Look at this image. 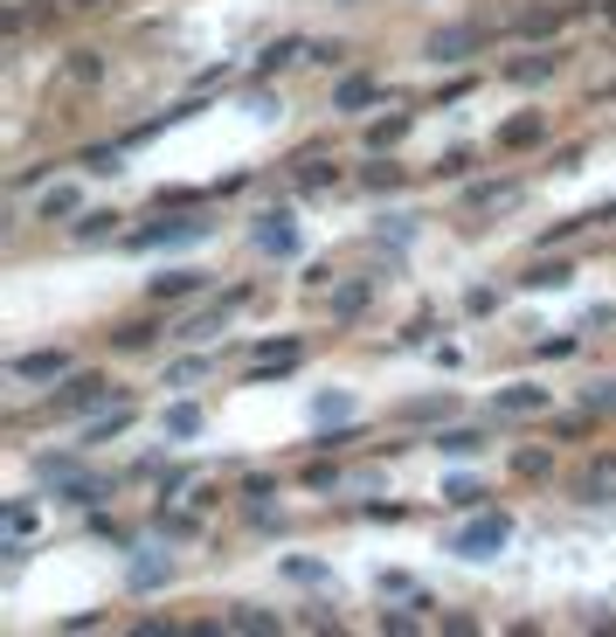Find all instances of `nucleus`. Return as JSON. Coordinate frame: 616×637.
<instances>
[{
	"label": "nucleus",
	"instance_id": "obj_1",
	"mask_svg": "<svg viewBox=\"0 0 616 637\" xmlns=\"http://www.w3.org/2000/svg\"><path fill=\"white\" fill-rule=\"evenodd\" d=\"M201 236H209V222H201V215H166L160 209V222H146V229H133V236H125V242H133V250H180V242H201Z\"/></svg>",
	"mask_w": 616,
	"mask_h": 637
},
{
	"label": "nucleus",
	"instance_id": "obj_14",
	"mask_svg": "<svg viewBox=\"0 0 616 637\" xmlns=\"http://www.w3.org/2000/svg\"><path fill=\"white\" fill-rule=\"evenodd\" d=\"M201 285H209V271H160L153 285H146V298H153V305H174V298H194Z\"/></svg>",
	"mask_w": 616,
	"mask_h": 637
},
{
	"label": "nucleus",
	"instance_id": "obj_39",
	"mask_svg": "<svg viewBox=\"0 0 616 637\" xmlns=\"http://www.w3.org/2000/svg\"><path fill=\"white\" fill-rule=\"evenodd\" d=\"M28 534H35V505L14 499V505H8V540H28Z\"/></svg>",
	"mask_w": 616,
	"mask_h": 637
},
{
	"label": "nucleus",
	"instance_id": "obj_45",
	"mask_svg": "<svg viewBox=\"0 0 616 637\" xmlns=\"http://www.w3.org/2000/svg\"><path fill=\"white\" fill-rule=\"evenodd\" d=\"M575 347H582V340H575V333H554V340H540V361H568Z\"/></svg>",
	"mask_w": 616,
	"mask_h": 637
},
{
	"label": "nucleus",
	"instance_id": "obj_43",
	"mask_svg": "<svg viewBox=\"0 0 616 637\" xmlns=\"http://www.w3.org/2000/svg\"><path fill=\"white\" fill-rule=\"evenodd\" d=\"M160 534L188 540V534H201V520H194V513H166V505H160Z\"/></svg>",
	"mask_w": 616,
	"mask_h": 637
},
{
	"label": "nucleus",
	"instance_id": "obj_9",
	"mask_svg": "<svg viewBox=\"0 0 616 637\" xmlns=\"http://www.w3.org/2000/svg\"><path fill=\"white\" fill-rule=\"evenodd\" d=\"M554 396L540 382H506V388H492V416H540Z\"/></svg>",
	"mask_w": 616,
	"mask_h": 637
},
{
	"label": "nucleus",
	"instance_id": "obj_28",
	"mask_svg": "<svg viewBox=\"0 0 616 637\" xmlns=\"http://www.w3.org/2000/svg\"><path fill=\"white\" fill-rule=\"evenodd\" d=\"M298 187H305V195H326V187H340V166L332 160H298Z\"/></svg>",
	"mask_w": 616,
	"mask_h": 637
},
{
	"label": "nucleus",
	"instance_id": "obj_25",
	"mask_svg": "<svg viewBox=\"0 0 616 637\" xmlns=\"http://www.w3.org/2000/svg\"><path fill=\"white\" fill-rule=\"evenodd\" d=\"M519 285H527V291H568L575 264H562V257H554V264H533V271H519Z\"/></svg>",
	"mask_w": 616,
	"mask_h": 637
},
{
	"label": "nucleus",
	"instance_id": "obj_13",
	"mask_svg": "<svg viewBox=\"0 0 616 637\" xmlns=\"http://www.w3.org/2000/svg\"><path fill=\"white\" fill-rule=\"evenodd\" d=\"M367 305H375V277H347V285H332V318H340V326H353Z\"/></svg>",
	"mask_w": 616,
	"mask_h": 637
},
{
	"label": "nucleus",
	"instance_id": "obj_26",
	"mask_svg": "<svg viewBox=\"0 0 616 637\" xmlns=\"http://www.w3.org/2000/svg\"><path fill=\"white\" fill-rule=\"evenodd\" d=\"M408 125H416V111H395V118H375V125H367V146H375V153H388V146H402V139H408Z\"/></svg>",
	"mask_w": 616,
	"mask_h": 637
},
{
	"label": "nucleus",
	"instance_id": "obj_20",
	"mask_svg": "<svg viewBox=\"0 0 616 637\" xmlns=\"http://www.w3.org/2000/svg\"><path fill=\"white\" fill-rule=\"evenodd\" d=\"M35 215H42V222H77V215H84V195H77L70 180H55L49 195H42V209H35Z\"/></svg>",
	"mask_w": 616,
	"mask_h": 637
},
{
	"label": "nucleus",
	"instance_id": "obj_33",
	"mask_svg": "<svg viewBox=\"0 0 616 637\" xmlns=\"http://www.w3.org/2000/svg\"><path fill=\"white\" fill-rule=\"evenodd\" d=\"M77 166H84V174H125V146H90Z\"/></svg>",
	"mask_w": 616,
	"mask_h": 637
},
{
	"label": "nucleus",
	"instance_id": "obj_44",
	"mask_svg": "<svg viewBox=\"0 0 616 637\" xmlns=\"http://www.w3.org/2000/svg\"><path fill=\"white\" fill-rule=\"evenodd\" d=\"M285 575H291V583H305V589H312V583H326V569H319V561H305V554H291V561H285Z\"/></svg>",
	"mask_w": 616,
	"mask_h": 637
},
{
	"label": "nucleus",
	"instance_id": "obj_2",
	"mask_svg": "<svg viewBox=\"0 0 616 637\" xmlns=\"http://www.w3.org/2000/svg\"><path fill=\"white\" fill-rule=\"evenodd\" d=\"M506 540H513V520H506V513H478L472 527L451 534V554H464V561H492Z\"/></svg>",
	"mask_w": 616,
	"mask_h": 637
},
{
	"label": "nucleus",
	"instance_id": "obj_5",
	"mask_svg": "<svg viewBox=\"0 0 616 637\" xmlns=\"http://www.w3.org/2000/svg\"><path fill=\"white\" fill-rule=\"evenodd\" d=\"M111 402V382H104V374H70V382L63 388H55V396H49V409H55V416H84V409H104Z\"/></svg>",
	"mask_w": 616,
	"mask_h": 637
},
{
	"label": "nucleus",
	"instance_id": "obj_23",
	"mask_svg": "<svg viewBox=\"0 0 616 637\" xmlns=\"http://www.w3.org/2000/svg\"><path fill=\"white\" fill-rule=\"evenodd\" d=\"M291 63H305V42H298V35H285V42H271L264 55H256V70H250V77H277V70H291Z\"/></svg>",
	"mask_w": 616,
	"mask_h": 637
},
{
	"label": "nucleus",
	"instance_id": "obj_37",
	"mask_svg": "<svg viewBox=\"0 0 616 637\" xmlns=\"http://www.w3.org/2000/svg\"><path fill=\"white\" fill-rule=\"evenodd\" d=\"M513 28H519V35H554V28H562V14H554V8H527Z\"/></svg>",
	"mask_w": 616,
	"mask_h": 637
},
{
	"label": "nucleus",
	"instance_id": "obj_32",
	"mask_svg": "<svg viewBox=\"0 0 616 637\" xmlns=\"http://www.w3.org/2000/svg\"><path fill=\"white\" fill-rule=\"evenodd\" d=\"M575 492H582V505H609L616 499V478H609V464H595V472L575 485Z\"/></svg>",
	"mask_w": 616,
	"mask_h": 637
},
{
	"label": "nucleus",
	"instance_id": "obj_41",
	"mask_svg": "<svg viewBox=\"0 0 616 637\" xmlns=\"http://www.w3.org/2000/svg\"><path fill=\"white\" fill-rule=\"evenodd\" d=\"M437 174L443 180H464V174H472V146H451V153L437 160Z\"/></svg>",
	"mask_w": 616,
	"mask_h": 637
},
{
	"label": "nucleus",
	"instance_id": "obj_12",
	"mask_svg": "<svg viewBox=\"0 0 616 637\" xmlns=\"http://www.w3.org/2000/svg\"><path fill=\"white\" fill-rule=\"evenodd\" d=\"M540 139H548V118H540V111H519V118L499 125V153H527Z\"/></svg>",
	"mask_w": 616,
	"mask_h": 637
},
{
	"label": "nucleus",
	"instance_id": "obj_19",
	"mask_svg": "<svg viewBox=\"0 0 616 637\" xmlns=\"http://www.w3.org/2000/svg\"><path fill=\"white\" fill-rule=\"evenodd\" d=\"M519 201V180H472L464 187V209H513Z\"/></svg>",
	"mask_w": 616,
	"mask_h": 637
},
{
	"label": "nucleus",
	"instance_id": "obj_40",
	"mask_svg": "<svg viewBox=\"0 0 616 637\" xmlns=\"http://www.w3.org/2000/svg\"><path fill=\"white\" fill-rule=\"evenodd\" d=\"M582 402H589V416H603V409L616 416V382H589V388H582Z\"/></svg>",
	"mask_w": 616,
	"mask_h": 637
},
{
	"label": "nucleus",
	"instance_id": "obj_22",
	"mask_svg": "<svg viewBox=\"0 0 616 637\" xmlns=\"http://www.w3.org/2000/svg\"><path fill=\"white\" fill-rule=\"evenodd\" d=\"M118 209H84L77 222H70V236H77V242H104V236H118Z\"/></svg>",
	"mask_w": 616,
	"mask_h": 637
},
{
	"label": "nucleus",
	"instance_id": "obj_48",
	"mask_svg": "<svg viewBox=\"0 0 616 637\" xmlns=\"http://www.w3.org/2000/svg\"><path fill=\"white\" fill-rule=\"evenodd\" d=\"M340 55H347L340 42H305V63H340Z\"/></svg>",
	"mask_w": 616,
	"mask_h": 637
},
{
	"label": "nucleus",
	"instance_id": "obj_49",
	"mask_svg": "<svg viewBox=\"0 0 616 637\" xmlns=\"http://www.w3.org/2000/svg\"><path fill=\"white\" fill-rule=\"evenodd\" d=\"M381 630H395V637H408V630H416V616H408V610H381Z\"/></svg>",
	"mask_w": 616,
	"mask_h": 637
},
{
	"label": "nucleus",
	"instance_id": "obj_11",
	"mask_svg": "<svg viewBox=\"0 0 616 637\" xmlns=\"http://www.w3.org/2000/svg\"><path fill=\"white\" fill-rule=\"evenodd\" d=\"M485 444H492V437H485L478 423H443L437 437H429V451H437V458H478Z\"/></svg>",
	"mask_w": 616,
	"mask_h": 637
},
{
	"label": "nucleus",
	"instance_id": "obj_34",
	"mask_svg": "<svg viewBox=\"0 0 616 637\" xmlns=\"http://www.w3.org/2000/svg\"><path fill=\"white\" fill-rule=\"evenodd\" d=\"M451 396H416V402H402V423H429V416H451Z\"/></svg>",
	"mask_w": 616,
	"mask_h": 637
},
{
	"label": "nucleus",
	"instance_id": "obj_51",
	"mask_svg": "<svg viewBox=\"0 0 616 637\" xmlns=\"http://www.w3.org/2000/svg\"><path fill=\"white\" fill-rule=\"evenodd\" d=\"M595 22H609V28H616V0H595Z\"/></svg>",
	"mask_w": 616,
	"mask_h": 637
},
{
	"label": "nucleus",
	"instance_id": "obj_21",
	"mask_svg": "<svg viewBox=\"0 0 616 637\" xmlns=\"http://www.w3.org/2000/svg\"><path fill=\"white\" fill-rule=\"evenodd\" d=\"M375 98H381L375 77H340V84H332V111H367Z\"/></svg>",
	"mask_w": 616,
	"mask_h": 637
},
{
	"label": "nucleus",
	"instance_id": "obj_15",
	"mask_svg": "<svg viewBox=\"0 0 616 637\" xmlns=\"http://www.w3.org/2000/svg\"><path fill=\"white\" fill-rule=\"evenodd\" d=\"M104 492H111V478H98V472H77V478H63V485H55V499H63V505H77V513L104 505Z\"/></svg>",
	"mask_w": 616,
	"mask_h": 637
},
{
	"label": "nucleus",
	"instance_id": "obj_50",
	"mask_svg": "<svg viewBox=\"0 0 616 637\" xmlns=\"http://www.w3.org/2000/svg\"><path fill=\"white\" fill-rule=\"evenodd\" d=\"M305 485H312V492H326V485H340V472H332V464H312Z\"/></svg>",
	"mask_w": 616,
	"mask_h": 637
},
{
	"label": "nucleus",
	"instance_id": "obj_35",
	"mask_svg": "<svg viewBox=\"0 0 616 637\" xmlns=\"http://www.w3.org/2000/svg\"><path fill=\"white\" fill-rule=\"evenodd\" d=\"M209 367H215L209 353H188V361H174V367H166V388H188V382H201Z\"/></svg>",
	"mask_w": 616,
	"mask_h": 637
},
{
	"label": "nucleus",
	"instance_id": "obj_8",
	"mask_svg": "<svg viewBox=\"0 0 616 637\" xmlns=\"http://www.w3.org/2000/svg\"><path fill=\"white\" fill-rule=\"evenodd\" d=\"M250 236H256V250H264V257H298V222L285 209H264Z\"/></svg>",
	"mask_w": 616,
	"mask_h": 637
},
{
	"label": "nucleus",
	"instance_id": "obj_30",
	"mask_svg": "<svg viewBox=\"0 0 616 637\" xmlns=\"http://www.w3.org/2000/svg\"><path fill=\"white\" fill-rule=\"evenodd\" d=\"M554 472V451L548 444H527V451H513V478H548Z\"/></svg>",
	"mask_w": 616,
	"mask_h": 637
},
{
	"label": "nucleus",
	"instance_id": "obj_24",
	"mask_svg": "<svg viewBox=\"0 0 616 637\" xmlns=\"http://www.w3.org/2000/svg\"><path fill=\"white\" fill-rule=\"evenodd\" d=\"M133 429V402H118V409H104V416H90L84 423V444H111V437H125Z\"/></svg>",
	"mask_w": 616,
	"mask_h": 637
},
{
	"label": "nucleus",
	"instance_id": "obj_27",
	"mask_svg": "<svg viewBox=\"0 0 616 637\" xmlns=\"http://www.w3.org/2000/svg\"><path fill=\"white\" fill-rule=\"evenodd\" d=\"M153 340H160L153 318H125V326H111V347H125V353H139V347H153Z\"/></svg>",
	"mask_w": 616,
	"mask_h": 637
},
{
	"label": "nucleus",
	"instance_id": "obj_29",
	"mask_svg": "<svg viewBox=\"0 0 616 637\" xmlns=\"http://www.w3.org/2000/svg\"><path fill=\"white\" fill-rule=\"evenodd\" d=\"M84 464H77V451H42L35 458V478H49V485H63V478H77Z\"/></svg>",
	"mask_w": 616,
	"mask_h": 637
},
{
	"label": "nucleus",
	"instance_id": "obj_18",
	"mask_svg": "<svg viewBox=\"0 0 616 637\" xmlns=\"http://www.w3.org/2000/svg\"><path fill=\"white\" fill-rule=\"evenodd\" d=\"M229 630H250V637H271V630H285V616L277 610H264V603H236L229 616H222Z\"/></svg>",
	"mask_w": 616,
	"mask_h": 637
},
{
	"label": "nucleus",
	"instance_id": "obj_10",
	"mask_svg": "<svg viewBox=\"0 0 616 637\" xmlns=\"http://www.w3.org/2000/svg\"><path fill=\"white\" fill-rule=\"evenodd\" d=\"M298 361H305V340H264L250 361V382H271V374H291Z\"/></svg>",
	"mask_w": 616,
	"mask_h": 637
},
{
	"label": "nucleus",
	"instance_id": "obj_36",
	"mask_svg": "<svg viewBox=\"0 0 616 637\" xmlns=\"http://www.w3.org/2000/svg\"><path fill=\"white\" fill-rule=\"evenodd\" d=\"M443 499H451L457 513H472V505L485 499V485H478V478H443Z\"/></svg>",
	"mask_w": 616,
	"mask_h": 637
},
{
	"label": "nucleus",
	"instance_id": "obj_4",
	"mask_svg": "<svg viewBox=\"0 0 616 637\" xmlns=\"http://www.w3.org/2000/svg\"><path fill=\"white\" fill-rule=\"evenodd\" d=\"M8 374L14 382H70V374H77V353L70 347H35V353H14Z\"/></svg>",
	"mask_w": 616,
	"mask_h": 637
},
{
	"label": "nucleus",
	"instance_id": "obj_46",
	"mask_svg": "<svg viewBox=\"0 0 616 637\" xmlns=\"http://www.w3.org/2000/svg\"><path fill=\"white\" fill-rule=\"evenodd\" d=\"M381 596H408V603H416V596H423V589H416V583H408V575H388V569H381Z\"/></svg>",
	"mask_w": 616,
	"mask_h": 637
},
{
	"label": "nucleus",
	"instance_id": "obj_52",
	"mask_svg": "<svg viewBox=\"0 0 616 637\" xmlns=\"http://www.w3.org/2000/svg\"><path fill=\"white\" fill-rule=\"evenodd\" d=\"M77 8H104V0H77Z\"/></svg>",
	"mask_w": 616,
	"mask_h": 637
},
{
	"label": "nucleus",
	"instance_id": "obj_7",
	"mask_svg": "<svg viewBox=\"0 0 616 637\" xmlns=\"http://www.w3.org/2000/svg\"><path fill=\"white\" fill-rule=\"evenodd\" d=\"M174 583V554H160V548H133V569H125V589L133 596H153Z\"/></svg>",
	"mask_w": 616,
	"mask_h": 637
},
{
	"label": "nucleus",
	"instance_id": "obj_42",
	"mask_svg": "<svg viewBox=\"0 0 616 637\" xmlns=\"http://www.w3.org/2000/svg\"><path fill=\"white\" fill-rule=\"evenodd\" d=\"M361 187H375V195H388V187H402V166H395V160H388V166H367V174H361Z\"/></svg>",
	"mask_w": 616,
	"mask_h": 637
},
{
	"label": "nucleus",
	"instance_id": "obj_38",
	"mask_svg": "<svg viewBox=\"0 0 616 637\" xmlns=\"http://www.w3.org/2000/svg\"><path fill=\"white\" fill-rule=\"evenodd\" d=\"M312 416H319V423H332V416H353V396H347V388H332V396H319V402H312Z\"/></svg>",
	"mask_w": 616,
	"mask_h": 637
},
{
	"label": "nucleus",
	"instance_id": "obj_3",
	"mask_svg": "<svg viewBox=\"0 0 616 637\" xmlns=\"http://www.w3.org/2000/svg\"><path fill=\"white\" fill-rule=\"evenodd\" d=\"M485 49V22H451V28H429L423 35V55H429V63H464V55H478Z\"/></svg>",
	"mask_w": 616,
	"mask_h": 637
},
{
	"label": "nucleus",
	"instance_id": "obj_17",
	"mask_svg": "<svg viewBox=\"0 0 616 637\" xmlns=\"http://www.w3.org/2000/svg\"><path fill=\"white\" fill-rule=\"evenodd\" d=\"M160 429H166L174 444H188V437L209 429V416H201V402H166V409H160Z\"/></svg>",
	"mask_w": 616,
	"mask_h": 637
},
{
	"label": "nucleus",
	"instance_id": "obj_6",
	"mask_svg": "<svg viewBox=\"0 0 616 637\" xmlns=\"http://www.w3.org/2000/svg\"><path fill=\"white\" fill-rule=\"evenodd\" d=\"M236 305H250V291H229V298H215V305H201L194 318H180V326H174V340H215V333L236 318Z\"/></svg>",
	"mask_w": 616,
	"mask_h": 637
},
{
	"label": "nucleus",
	"instance_id": "obj_31",
	"mask_svg": "<svg viewBox=\"0 0 616 637\" xmlns=\"http://www.w3.org/2000/svg\"><path fill=\"white\" fill-rule=\"evenodd\" d=\"M63 77H70V84H98V77H104V55H98V49H70Z\"/></svg>",
	"mask_w": 616,
	"mask_h": 637
},
{
	"label": "nucleus",
	"instance_id": "obj_47",
	"mask_svg": "<svg viewBox=\"0 0 616 637\" xmlns=\"http://www.w3.org/2000/svg\"><path fill=\"white\" fill-rule=\"evenodd\" d=\"M174 492H188V472H180V464H166V472H160V499H174Z\"/></svg>",
	"mask_w": 616,
	"mask_h": 637
},
{
	"label": "nucleus",
	"instance_id": "obj_16",
	"mask_svg": "<svg viewBox=\"0 0 616 637\" xmlns=\"http://www.w3.org/2000/svg\"><path fill=\"white\" fill-rule=\"evenodd\" d=\"M562 70V49H533V55H513L506 63V84H548Z\"/></svg>",
	"mask_w": 616,
	"mask_h": 637
}]
</instances>
